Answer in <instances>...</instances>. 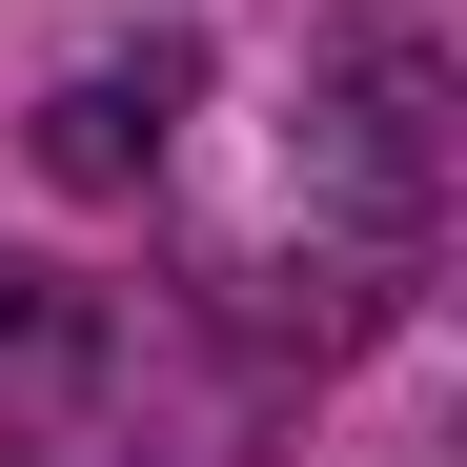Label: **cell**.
<instances>
[{"instance_id":"cell-2","label":"cell","mask_w":467,"mask_h":467,"mask_svg":"<svg viewBox=\"0 0 467 467\" xmlns=\"http://www.w3.org/2000/svg\"><path fill=\"white\" fill-rule=\"evenodd\" d=\"M163 102H183V61H142V82H122V61H102V82H61L41 102V183H142V163H163Z\"/></svg>"},{"instance_id":"cell-1","label":"cell","mask_w":467,"mask_h":467,"mask_svg":"<svg viewBox=\"0 0 467 467\" xmlns=\"http://www.w3.org/2000/svg\"><path fill=\"white\" fill-rule=\"evenodd\" d=\"M102 407V305L61 265H0V467H61Z\"/></svg>"}]
</instances>
